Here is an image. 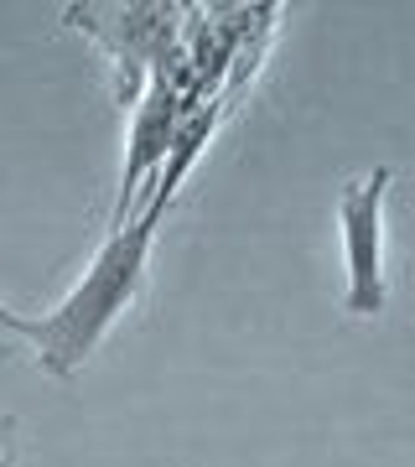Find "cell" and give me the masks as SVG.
Here are the masks:
<instances>
[{
  "label": "cell",
  "instance_id": "5",
  "mask_svg": "<svg viewBox=\"0 0 415 467\" xmlns=\"http://www.w3.org/2000/svg\"><path fill=\"white\" fill-rule=\"evenodd\" d=\"M0 467H16V420L0 416Z\"/></svg>",
  "mask_w": 415,
  "mask_h": 467
},
{
  "label": "cell",
  "instance_id": "4",
  "mask_svg": "<svg viewBox=\"0 0 415 467\" xmlns=\"http://www.w3.org/2000/svg\"><path fill=\"white\" fill-rule=\"evenodd\" d=\"M21 348H32V317H21V312H11L0 301V368L11 364Z\"/></svg>",
  "mask_w": 415,
  "mask_h": 467
},
{
  "label": "cell",
  "instance_id": "1",
  "mask_svg": "<svg viewBox=\"0 0 415 467\" xmlns=\"http://www.w3.org/2000/svg\"><path fill=\"white\" fill-rule=\"evenodd\" d=\"M166 208H171V192L150 187V198L119 229H109V239L83 270V281L42 322H32V353L52 379H73L88 364V353L109 337V327L135 306V296L146 291L150 244H156V223Z\"/></svg>",
  "mask_w": 415,
  "mask_h": 467
},
{
  "label": "cell",
  "instance_id": "3",
  "mask_svg": "<svg viewBox=\"0 0 415 467\" xmlns=\"http://www.w3.org/2000/svg\"><path fill=\"white\" fill-rule=\"evenodd\" d=\"M395 187V167H374L337 192L343 223V265H348V306L353 317H379L389 306V270H384V202Z\"/></svg>",
  "mask_w": 415,
  "mask_h": 467
},
{
  "label": "cell",
  "instance_id": "2",
  "mask_svg": "<svg viewBox=\"0 0 415 467\" xmlns=\"http://www.w3.org/2000/svg\"><path fill=\"white\" fill-rule=\"evenodd\" d=\"M67 26H78L109 52L115 63V99L135 109L150 88V63H166V47L177 36V5H73Z\"/></svg>",
  "mask_w": 415,
  "mask_h": 467
}]
</instances>
